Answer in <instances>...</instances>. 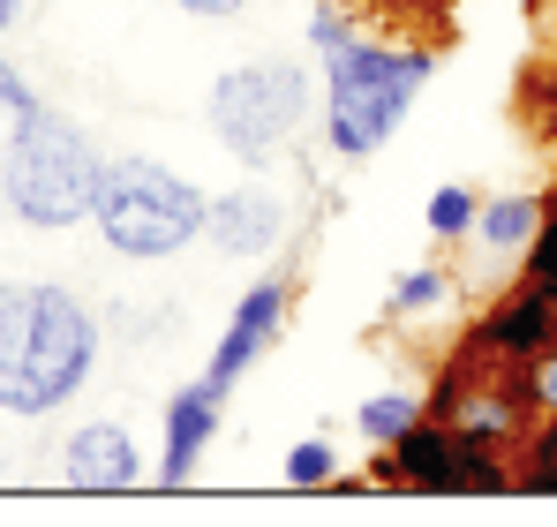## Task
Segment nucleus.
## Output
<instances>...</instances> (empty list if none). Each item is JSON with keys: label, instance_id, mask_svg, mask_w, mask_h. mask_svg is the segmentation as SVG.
<instances>
[{"label": "nucleus", "instance_id": "f257e3e1", "mask_svg": "<svg viewBox=\"0 0 557 527\" xmlns=\"http://www.w3.org/2000/svg\"><path fill=\"white\" fill-rule=\"evenodd\" d=\"M98 369L91 309L61 286H0V407L53 415Z\"/></svg>", "mask_w": 557, "mask_h": 527}, {"label": "nucleus", "instance_id": "f03ea898", "mask_svg": "<svg viewBox=\"0 0 557 527\" xmlns=\"http://www.w3.org/2000/svg\"><path fill=\"white\" fill-rule=\"evenodd\" d=\"M430 76H437L430 38H347V46H332L324 53V144L339 159L384 151Z\"/></svg>", "mask_w": 557, "mask_h": 527}, {"label": "nucleus", "instance_id": "7ed1b4c3", "mask_svg": "<svg viewBox=\"0 0 557 527\" xmlns=\"http://www.w3.org/2000/svg\"><path fill=\"white\" fill-rule=\"evenodd\" d=\"M98 188H106V159L76 121H61L53 106L15 113V136L0 151V196L23 226H46V234L84 226L98 211Z\"/></svg>", "mask_w": 557, "mask_h": 527}, {"label": "nucleus", "instance_id": "20e7f679", "mask_svg": "<svg viewBox=\"0 0 557 527\" xmlns=\"http://www.w3.org/2000/svg\"><path fill=\"white\" fill-rule=\"evenodd\" d=\"M422 415L512 459V452L528 444V430H535V400H528V361H520V354L482 347V340H460V347L445 354L437 384L422 392Z\"/></svg>", "mask_w": 557, "mask_h": 527}, {"label": "nucleus", "instance_id": "39448f33", "mask_svg": "<svg viewBox=\"0 0 557 527\" xmlns=\"http://www.w3.org/2000/svg\"><path fill=\"white\" fill-rule=\"evenodd\" d=\"M98 242L128 264H159L182 257L188 242H203V196L188 188L182 174L151 167V159H121L106 167V188H98Z\"/></svg>", "mask_w": 557, "mask_h": 527}, {"label": "nucleus", "instance_id": "423d86ee", "mask_svg": "<svg viewBox=\"0 0 557 527\" xmlns=\"http://www.w3.org/2000/svg\"><path fill=\"white\" fill-rule=\"evenodd\" d=\"M309 121V76L294 61H242L211 84V128L242 167H272Z\"/></svg>", "mask_w": 557, "mask_h": 527}, {"label": "nucleus", "instance_id": "0eeeda50", "mask_svg": "<svg viewBox=\"0 0 557 527\" xmlns=\"http://www.w3.org/2000/svg\"><path fill=\"white\" fill-rule=\"evenodd\" d=\"M370 475L384 490H414V498H460V490L505 498V490H520V475H512L505 452L460 438V430H445V422H430V415H422L414 430H399L392 444H376Z\"/></svg>", "mask_w": 557, "mask_h": 527}, {"label": "nucleus", "instance_id": "6e6552de", "mask_svg": "<svg viewBox=\"0 0 557 527\" xmlns=\"http://www.w3.org/2000/svg\"><path fill=\"white\" fill-rule=\"evenodd\" d=\"M286 324H294V279H257L242 302H234V317H226V332H219V347H211V384L219 392H234L264 354L286 340Z\"/></svg>", "mask_w": 557, "mask_h": 527}, {"label": "nucleus", "instance_id": "1a4fd4ad", "mask_svg": "<svg viewBox=\"0 0 557 527\" xmlns=\"http://www.w3.org/2000/svg\"><path fill=\"white\" fill-rule=\"evenodd\" d=\"M467 340H482V347L520 354V361H528L535 347H550V340H557V286H550V279H520L512 294H497V302L482 309V324H474Z\"/></svg>", "mask_w": 557, "mask_h": 527}, {"label": "nucleus", "instance_id": "9d476101", "mask_svg": "<svg viewBox=\"0 0 557 527\" xmlns=\"http://www.w3.org/2000/svg\"><path fill=\"white\" fill-rule=\"evenodd\" d=\"M286 234V204L272 188H226L219 204H203V242L219 257H272Z\"/></svg>", "mask_w": 557, "mask_h": 527}, {"label": "nucleus", "instance_id": "9b49d317", "mask_svg": "<svg viewBox=\"0 0 557 527\" xmlns=\"http://www.w3.org/2000/svg\"><path fill=\"white\" fill-rule=\"evenodd\" d=\"M219 415H226V392L211 384V377H196L182 384L174 400H166V452H159V482H188L196 467H203V452L219 438Z\"/></svg>", "mask_w": 557, "mask_h": 527}, {"label": "nucleus", "instance_id": "f8f14e48", "mask_svg": "<svg viewBox=\"0 0 557 527\" xmlns=\"http://www.w3.org/2000/svg\"><path fill=\"white\" fill-rule=\"evenodd\" d=\"M61 475L76 490H136L144 482V459H136V438L121 422H84L76 438L61 444Z\"/></svg>", "mask_w": 557, "mask_h": 527}, {"label": "nucleus", "instance_id": "ddd939ff", "mask_svg": "<svg viewBox=\"0 0 557 527\" xmlns=\"http://www.w3.org/2000/svg\"><path fill=\"white\" fill-rule=\"evenodd\" d=\"M535 226H543V196H490V204L474 211V242H482L490 257H528Z\"/></svg>", "mask_w": 557, "mask_h": 527}, {"label": "nucleus", "instance_id": "4468645a", "mask_svg": "<svg viewBox=\"0 0 557 527\" xmlns=\"http://www.w3.org/2000/svg\"><path fill=\"white\" fill-rule=\"evenodd\" d=\"M512 106H520V121H528V136H543V144H557V53H543L528 76H520V90H512Z\"/></svg>", "mask_w": 557, "mask_h": 527}, {"label": "nucleus", "instance_id": "2eb2a0df", "mask_svg": "<svg viewBox=\"0 0 557 527\" xmlns=\"http://www.w3.org/2000/svg\"><path fill=\"white\" fill-rule=\"evenodd\" d=\"M355 422H362V438H370V444H392L399 430L422 422V392H370Z\"/></svg>", "mask_w": 557, "mask_h": 527}, {"label": "nucleus", "instance_id": "dca6fc26", "mask_svg": "<svg viewBox=\"0 0 557 527\" xmlns=\"http://www.w3.org/2000/svg\"><path fill=\"white\" fill-rule=\"evenodd\" d=\"M453 302V271L445 264H422V271H407L399 286H392V317H430V309H445Z\"/></svg>", "mask_w": 557, "mask_h": 527}, {"label": "nucleus", "instance_id": "f3484780", "mask_svg": "<svg viewBox=\"0 0 557 527\" xmlns=\"http://www.w3.org/2000/svg\"><path fill=\"white\" fill-rule=\"evenodd\" d=\"M278 475H286L294 490H324V482L339 475V452H332L324 438H301L294 452H286V467H278Z\"/></svg>", "mask_w": 557, "mask_h": 527}, {"label": "nucleus", "instance_id": "a211bd4d", "mask_svg": "<svg viewBox=\"0 0 557 527\" xmlns=\"http://www.w3.org/2000/svg\"><path fill=\"white\" fill-rule=\"evenodd\" d=\"M474 211H482V204L453 181V188H437V196H430V211H422V219H430V234H437V242H460V234H474Z\"/></svg>", "mask_w": 557, "mask_h": 527}, {"label": "nucleus", "instance_id": "6ab92c4d", "mask_svg": "<svg viewBox=\"0 0 557 527\" xmlns=\"http://www.w3.org/2000/svg\"><path fill=\"white\" fill-rule=\"evenodd\" d=\"M528 400H535V422H557V340L528 354Z\"/></svg>", "mask_w": 557, "mask_h": 527}, {"label": "nucleus", "instance_id": "aec40b11", "mask_svg": "<svg viewBox=\"0 0 557 527\" xmlns=\"http://www.w3.org/2000/svg\"><path fill=\"white\" fill-rule=\"evenodd\" d=\"M422 8H430V15L445 23V0H355V15H376V23H399V38H422V23H414Z\"/></svg>", "mask_w": 557, "mask_h": 527}, {"label": "nucleus", "instance_id": "412c9836", "mask_svg": "<svg viewBox=\"0 0 557 527\" xmlns=\"http://www.w3.org/2000/svg\"><path fill=\"white\" fill-rule=\"evenodd\" d=\"M528 279H550L557 286V188L543 196V226H535V242H528Z\"/></svg>", "mask_w": 557, "mask_h": 527}, {"label": "nucleus", "instance_id": "4be33fe9", "mask_svg": "<svg viewBox=\"0 0 557 527\" xmlns=\"http://www.w3.org/2000/svg\"><path fill=\"white\" fill-rule=\"evenodd\" d=\"M309 38H317V53L347 46V38H355V8H339V0H317V15H309Z\"/></svg>", "mask_w": 557, "mask_h": 527}, {"label": "nucleus", "instance_id": "5701e85b", "mask_svg": "<svg viewBox=\"0 0 557 527\" xmlns=\"http://www.w3.org/2000/svg\"><path fill=\"white\" fill-rule=\"evenodd\" d=\"M30 106H46V98H38V90L23 84V76H15L8 61H0V113H30Z\"/></svg>", "mask_w": 557, "mask_h": 527}, {"label": "nucleus", "instance_id": "b1692460", "mask_svg": "<svg viewBox=\"0 0 557 527\" xmlns=\"http://www.w3.org/2000/svg\"><path fill=\"white\" fill-rule=\"evenodd\" d=\"M166 8H182V15H203V23H234L249 0H166Z\"/></svg>", "mask_w": 557, "mask_h": 527}, {"label": "nucleus", "instance_id": "393cba45", "mask_svg": "<svg viewBox=\"0 0 557 527\" xmlns=\"http://www.w3.org/2000/svg\"><path fill=\"white\" fill-rule=\"evenodd\" d=\"M15 15H23V0H0V30H8V23H15Z\"/></svg>", "mask_w": 557, "mask_h": 527}, {"label": "nucleus", "instance_id": "a878e982", "mask_svg": "<svg viewBox=\"0 0 557 527\" xmlns=\"http://www.w3.org/2000/svg\"><path fill=\"white\" fill-rule=\"evenodd\" d=\"M550 188H557V181H550Z\"/></svg>", "mask_w": 557, "mask_h": 527}]
</instances>
